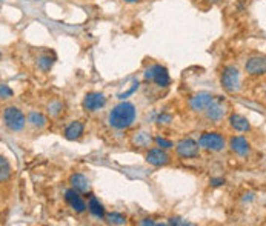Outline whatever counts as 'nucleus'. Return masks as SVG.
I'll use <instances>...</instances> for the list:
<instances>
[{"label":"nucleus","mask_w":266,"mask_h":226,"mask_svg":"<svg viewBox=\"0 0 266 226\" xmlns=\"http://www.w3.org/2000/svg\"><path fill=\"white\" fill-rule=\"evenodd\" d=\"M135 106L131 102H122L111 110L110 115H108V122L114 130H126L135 122Z\"/></svg>","instance_id":"nucleus-1"},{"label":"nucleus","mask_w":266,"mask_h":226,"mask_svg":"<svg viewBox=\"0 0 266 226\" xmlns=\"http://www.w3.org/2000/svg\"><path fill=\"white\" fill-rule=\"evenodd\" d=\"M3 122L9 131L19 132L25 128L26 117L17 106H8L3 110Z\"/></svg>","instance_id":"nucleus-2"},{"label":"nucleus","mask_w":266,"mask_h":226,"mask_svg":"<svg viewBox=\"0 0 266 226\" xmlns=\"http://www.w3.org/2000/svg\"><path fill=\"white\" fill-rule=\"evenodd\" d=\"M220 82H222V86L225 91L228 93H237L240 90V71L239 68L235 66H226L223 73H222V77H220Z\"/></svg>","instance_id":"nucleus-3"},{"label":"nucleus","mask_w":266,"mask_h":226,"mask_svg":"<svg viewBox=\"0 0 266 226\" xmlns=\"http://www.w3.org/2000/svg\"><path fill=\"white\" fill-rule=\"evenodd\" d=\"M145 78L146 80H151L154 82L157 86H168L171 83V77H170V73L166 70L165 66L155 63V65H151L150 68H146L145 71Z\"/></svg>","instance_id":"nucleus-4"},{"label":"nucleus","mask_w":266,"mask_h":226,"mask_svg":"<svg viewBox=\"0 0 266 226\" xmlns=\"http://www.w3.org/2000/svg\"><path fill=\"white\" fill-rule=\"evenodd\" d=\"M199 146L206 151L219 152L225 148V137L219 132H203L199 139Z\"/></svg>","instance_id":"nucleus-5"},{"label":"nucleus","mask_w":266,"mask_h":226,"mask_svg":"<svg viewBox=\"0 0 266 226\" xmlns=\"http://www.w3.org/2000/svg\"><path fill=\"white\" fill-rule=\"evenodd\" d=\"M206 117L212 122H219L228 114V105H226L223 97H212L211 103L206 108Z\"/></svg>","instance_id":"nucleus-6"},{"label":"nucleus","mask_w":266,"mask_h":226,"mask_svg":"<svg viewBox=\"0 0 266 226\" xmlns=\"http://www.w3.org/2000/svg\"><path fill=\"white\" fill-rule=\"evenodd\" d=\"M175 152L183 159H194L199 155L200 146L194 139H183L175 145Z\"/></svg>","instance_id":"nucleus-7"},{"label":"nucleus","mask_w":266,"mask_h":226,"mask_svg":"<svg viewBox=\"0 0 266 226\" xmlns=\"http://www.w3.org/2000/svg\"><path fill=\"white\" fill-rule=\"evenodd\" d=\"M106 105V97L102 93H90L83 99V108L86 111H98Z\"/></svg>","instance_id":"nucleus-8"},{"label":"nucleus","mask_w":266,"mask_h":226,"mask_svg":"<svg viewBox=\"0 0 266 226\" xmlns=\"http://www.w3.org/2000/svg\"><path fill=\"white\" fill-rule=\"evenodd\" d=\"M245 70L249 75H263L266 71V62L265 57L262 56H252L248 58V62L245 65Z\"/></svg>","instance_id":"nucleus-9"},{"label":"nucleus","mask_w":266,"mask_h":226,"mask_svg":"<svg viewBox=\"0 0 266 226\" xmlns=\"http://www.w3.org/2000/svg\"><path fill=\"white\" fill-rule=\"evenodd\" d=\"M65 200H66V203L70 205L76 212L82 214V212L86 211V203L82 199V195L78 194L76 189H73V188L71 189H66L65 191Z\"/></svg>","instance_id":"nucleus-10"},{"label":"nucleus","mask_w":266,"mask_h":226,"mask_svg":"<svg viewBox=\"0 0 266 226\" xmlns=\"http://www.w3.org/2000/svg\"><path fill=\"white\" fill-rule=\"evenodd\" d=\"M212 94L209 93H197L191 97V100H190V106H191V110L195 111V113H200V111H205L206 108H208V105L211 103L212 100Z\"/></svg>","instance_id":"nucleus-11"},{"label":"nucleus","mask_w":266,"mask_h":226,"mask_svg":"<svg viewBox=\"0 0 266 226\" xmlns=\"http://www.w3.org/2000/svg\"><path fill=\"white\" fill-rule=\"evenodd\" d=\"M146 162L152 166H165L170 163V154L162 148H154L146 154Z\"/></svg>","instance_id":"nucleus-12"},{"label":"nucleus","mask_w":266,"mask_h":226,"mask_svg":"<svg viewBox=\"0 0 266 226\" xmlns=\"http://www.w3.org/2000/svg\"><path fill=\"white\" fill-rule=\"evenodd\" d=\"M229 146H231V150L237 155H240V157H246V155H249V152H251L249 142L246 140L245 137H242V135L232 137L231 142H229Z\"/></svg>","instance_id":"nucleus-13"},{"label":"nucleus","mask_w":266,"mask_h":226,"mask_svg":"<svg viewBox=\"0 0 266 226\" xmlns=\"http://www.w3.org/2000/svg\"><path fill=\"white\" fill-rule=\"evenodd\" d=\"M70 183H71V188L76 189L77 192H88L91 188V183L88 180V177H85L83 174H78V172L71 175Z\"/></svg>","instance_id":"nucleus-14"},{"label":"nucleus","mask_w":266,"mask_h":226,"mask_svg":"<svg viewBox=\"0 0 266 226\" xmlns=\"http://www.w3.org/2000/svg\"><path fill=\"white\" fill-rule=\"evenodd\" d=\"M85 132V125L83 122H73L65 128V137L68 140H78Z\"/></svg>","instance_id":"nucleus-15"},{"label":"nucleus","mask_w":266,"mask_h":226,"mask_svg":"<svg viewBox=\"0 0 266 226\" xmlns=\"http://www.w3.org/2000/svg\"><path fill=\"white\" fill-rule=\"evenodd\" d=\"M229 123H231V126L234 128V130L239 131V132H246V131H249V128H251L248 119L243 117V115H240V114H232L229 117Z\"/></svg>","instance_id":"nucleus-16"},{"label":"nucleus","mask_w":266,"mask_h":226,"mask_svg":"<svg viewBox=\"0 0 266 226\" xmlns=\"http://www.w3.org/2000/svg\"><path fill=\"white\" fill-rule=\"evenodd\" d=\"M86 208L88 209H90V212L94 215V217H97V219H105V208H103V205L100 203V202H98L95 197H94V195H93V197L90 199V203H88V206H86Z\"/></svg>","instance_id":"nucleus-17"},{"label":"nucleus","mask_w":266,"mask_h":226,"mask_svg":"<svg viewBox=\"0 0 266 226\" xmlns=\"http://www.w3.org/2000/svg\"><path fill=\"white\" fill-rule=\"evenodd\" d=\"M13 168H11V163L6 159V157L0 155V183L6 182L9 177H11Z\"/></svg>","instance_id":"nucleus-18"},{"label":"nucleus","mask_w":266,"mask_h":226,"mask_svg":"<svg viewBox=\"0 0 266 226\" xmlns=\"http://www.w3.org/2000/svg\"><path fill=\"white\" fill-rule=\"evenodd\" d=\"M54 62H56V58L51 54L45 53L42 56H38V58H37V66L40 68L43 73H48L54 66Z\"/></svg>","instance_id":"nucleus-19"},{"label":"nucleus","mask_w":266,"mask_h":226,"mask_svg":"<svg viewBox=\"0 0 266 226\" xmlns=\"http://www.w3.org/2000/svg\"><path fill=\"white\" fill-rule=\"evenodd\" d=\"M152 142V137L150 132H146V131H140V132H137L134 135V139H133V143L135 146H139V148H146V146H150Z\"/></svg>","instance_id":"nucleus-20"},{"label":"nucleus","mask_w":266,"mask_h":226,"mask_svg":"<svg viewBox=\"0 0 266 226\" xmlns=\"http://www.w3.org/2000/svg\"><path fill=\"white\" fill-rule=\"evenodd\" d=\"M26 122L34 128H45L46 126V117L40 113H29L26 117Z\"/></svg>","instance_id":"nucleus-21"},{"label":"nucleus","mask_w":266,"mask_h":226,"mask_svg":"<svg viewBox=\"0 0 266 226\" xmlns=\"http://www.w3.org/2000/svg\"><path fill=\"white\" fill-rule=\"evenodd\" d=\"M105 219L110 225H125L126 223V217L120 212H110L105 214Z\"/></svg>","instance_id":"nucleus-22"},{"label":"nucleus","mask_w":266,"mask_h":226,"mask_svg":"<svg viewBox=\"0 0 266 226\" xmlns=\"http://www.w3.org/2000/svg\"><path fill=\"white\" fill-rule=\"evenodd\" d=\"M48 111L51 115H58L63 111V103L62 102H51L48 105Z\"/></svg>","instance_id":"nucleus-23"},{"label":"nucleus","mask_w":266,"mask_h":226,"mask_svg":"<svg viewBox=\"0 0 266 226\" xmlns=\"http://www.w3.org/2000/svg\"><path fill=\"white\" fill-rule=\"evenodd\" d=\"M13 95H14V91L8 85H0V99L8 100V99H11Z\"/></svg>","instance_id":"nucleus-24"},{"label":"nucleus","mask_w":266,"mask_h":226,"mask_svg":"<svg viewBox=\"0 0 266 226\" xmlns=\"http://www.w3.org/2000/svg\"><path fill=\"white\" fill-rule=\"evenodd\" d=\"M155 143L160 146V148H163V150H170V148H172V142L171 140H168V139H163V137H155Z\"/></svg>","instance_id":"nucleus-25"},{"label":"nucleus","mask_w":266,"mask_h":226,"mask_svg":"<svg viewBox=\"0 0 266 226\" xmlns=\"http://www.w3.org/2000/svg\"><path fill=\"white\" fill-rule=\"evenodd\" d=\"M137 88H139V82H134V83H133V86H131L130 90H128L126 93L119 94V99H122V100H123V99H126V97H128V95H131V94L137 90Z\"/></svg>","instance_id":"nucleus-26"},{"label":"nucleus","mask_w":266,"mask_h":226,"mask_svg":"<svg viewBox=\"0 0 266 226\" xmlns=\"http://www.w3.org/2000/svg\"><path fill=\"white\" fill-rule=\"evenodd\" d=\"M171 120H172V117L170 114H160L159 119H157V122H159V123H165V125L171 123Z\"/></svg>","instance_id":"nucleus-27"},{"label":"nucleus","mask_w":266,"mask_h":226,"mask_svg":"<svg viewBox=\"0 0 266 226\" xmlns=\"http://www.w3.org/2000/svg\"><path fill=\"white\" fill-rule=\"evenodd\" d=\"M170 225H190V223L182 222V219H170Z\"/></svg>","instance_id":"nucleus-28"},{"label":"nucleus","mask_w":266,"mask_h":226,"mask_svg":"<svg viewBox=\"0 0 266 226\" xmlns=\"http://www.w3.org/2000/svg\"><path fill=\"white\" fill-rule=\"evenodd\" d=\"M225 183V180H222V179H212L211 180V185L212 186H222Z\"/></svg>","instance_id":"nucleus-29"},{"label":"nucleus","mask_w":266,"mask_h":226,"mask_svg":"<svg viewBox=\"0 0 266 226\" xmlns=\"http://www.w3.org/2000/svg\"><path fill=\"white\" fill-rule=\"evenodd\" d=\"M142 225H155L152 220H150V219H145L143 222H142Z\"/></svg>","instance_id":"nucleus-30"},{"label":"nucleus","mask_w":266,"mask_h":226,"mask_svg":"<svg viewBox=\"0 0 266 226\" xmlns=\"http://www.w3.org/2000/svg\"><path fill=\"white\" fill-rule=\"evenodd\" d=\"M123 2H126V3H139V2H142V0H123Z\"/></svg>","instance_id":"nucleus-31"},{"label":"nucleus","mask_w":266,"mask_h":226,"mask_svg":"<svg viewBox=\"0 0 266 226\" xmlns=\"http://www.w3.org/2000/svg\"><path fill=\"white\" fill-rule=\"evenodd\" d=\"M212 2H219V0H212Z\"/></svg>","instance_id":"nucleus-32"},{"label":"nucleus","mask_w":266,"mask_h":226,"mask_svg":"<svg viewBox=\"0 0 266 226\" xmlns=\"http://www.w3.org/2000/svg\"><path fill=\"white\" fill-rule=\"evenodd\" d=\"M0 57H2V51H0Z\"/></svg>","instance_id":"nucleus-33"}]
</instances>
